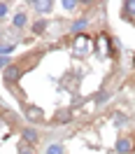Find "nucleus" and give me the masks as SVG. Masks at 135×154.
<instances>
[{
	"label": "nucleus",
	"instance_id": "f257e3e1",
	"mask_svg": "<svg viewBox=\"0 0 135 154\" xmlns=\"http://www.w3.org/2000/svg\"><path fill=\"white\" fill-rule=\"evenodd\" d=\"M19 77H21V70H19V66H14V63L2 70V79H5V84H16Z\"/></svg>",
	"mask_w": 135,
	"mask_h": 154
},
{
	"label": "nucleus",
	"instance_id": "f03ea898",
	"mask_svg": "<svg viewBox=\"0 0 135 154\" xmlns=\"http://www.w3.org/2000/svg\"><path fill=\"white\" fill-rule=\"evenodd\" d=\"M26 119L33 122V124H40V122H44V112H42V107H35V105H26Z\"/></svg>",
	"mask_w": 135,
	"mask_h": 154
},
{
	"label": "nucleus",
	"instance_id": "7ed1b4c3",
	"mask_svg": "<svg viewBox=\"0 0 135 154\" xmlns=\"http://www.w3.org/2000/svg\"><path fill=\"white\" fill-rule=\"evenodd\" d=\"M114 149L119 154H130V152H133V140H130V138H116Z\"/></svg>",
	"mask_w": 135,
	"mask_h": 154
},
{
	"label": "nucleus",
	"instance_id": "20e7f679",
	"mask_svg": "<svg viewBox=\"0 0 135 154\" xmlns=\"http://www.w3.org/2000/svg\"><path fill=\"white\" fill-rule=\"evenodd\" d=\"M33 7H35L38 12H42V14H49V12L54 10V2H51V0H35Z\"/></svg>",
	"mask_w": 135,
	"mask_h": 154
},
{
	"label": "nucleus",
	"instance_id": "39448f33",
	"mask_svg": "<svg viewBox=\"0 0 135 154\" xmlns=\"http://www.w3.org/2000/svg\"><path fill=\"white\" fill-rule=\"evenodd\" d=\"M21 138H23V143L33 145V143H38V131L28 126V128H23V131H21Z\"/></svg>",
	"mask_w": 135,
	"mask_h": 154
},
{
	"label": "nucleus",
	"instance_id": "423d86ee",
	"mask_svg": "<svg viewBox=\"0 0 135 154\" xmlns=\"http://www.w3.org/2000/svg\"><path fill=\"white\" fill-rule=\"evenodd\" d=\"M72 119V112L70 110H58L56 112V124H68Z\"/></svg>",
	"mask_w": 135,
	"mask_h": 154
},
{
	"label": "nucleus",
	"instance_id": "0eeeda50",
	"mask_svg": "<svg viewBox=\"0 0 135 154\" xmlns=\"http://www.w3.org/2000/svg\"><path fill=\"white\" fill-rule=\"evenodd\" d=\"M86 45H88V40L84 38V35H79V38L75 40V51H79V54H84V51H86Z\"/></svg>",
	"mask_w": 135,
	"mask_h": 154
},
{
	"label": "nucleus",
	"instance_id": "6e6552de",
	"mask_svg": "<svg viewBox=\"0 0 135 154\" xmlns=\"http://www.w3.org/2000/svg\"><path fill=\"white\" fill-rule=\"evenodd\" d=\"M86 26H88L86 19H77L72 26H70V30H72V33H84V28H86Z\"/></svg>",
	"mask_w": 135,
	"mask_h": 154
},
{
	"label": "nucleus",
	"instance_id": "1a4fd4ad",
	"mask_svg": "<svg viewBox=\"0 0 135 154\" xmlns=\"http://www.w3.org/2000/svg\"><path fill=\"white\" fill-rule=\"evenodd\" d=\"M124 12H126V17H135V0H126Z\"/></svg>",
	"mask_w": 135,
	"mask_h": 154
},
{
	"label": "nucleus",
	"instance_id": "9d476101",
	"mask_svg": "<svg viewBox=\"0 0 135 154\" xmlns=\"http://www.w3.org/2000/svg\"><path fill=\"white\" fill-rule=\"evenodd\" d=\"M47 26H49V23H47V21H42V19L35 21V23H33V33H38V35H40V33H44V30H47Z\"/></svg>",
	"mask_w": 135,
	"mask_h": 154
},
{
	"label": "nucleus",
	"instance_id": "9b49d317",
	"mask_svg": "<svg viewBox=\"0 0 135 154\" xmlns=\"http://www.w3.org/2000/svg\"><path fill=\"white\" fill-rule=\"evenodd\" d=\"M112 119H114V124H116V126H124L126 122H128V117H126L124 112H114V115H112Z\"/></svg>",
	"mask_w": 135,
	"mask_h": 154
},
{
	"label": "nucleus",
	"instance_id": "f8f14e48",
	"mask_svg": "<svg viewBox=\"0 0 135 154\" xmlns=\"http://www.w3.org/2000/svg\"><path fill=\"white\" fill-rule=\"evenodd\" d=\"M26 14H23V12H19V14H16V17H14V26H16V28H23V26H26Z\"/></svg>",
	"mask_w": 135,
	"mask_h": 154
},
{
	"label": "nucleus",
	"instance_id": "ddd939ff",
	"mask_svg": "<svg viewBox=\"0 0 135 154\" xmlns=\"http://www.w3.org/2000/svg\"><path fill=\"white\" fill-rule=\"evenodd\" d=\"M47 154H65V149L61 145H49L47 147Z\"/></svg>",
	"mask_w": 135,
	"mask_h": 154
},
{
	"label": "nucleus",
	"instance_id": "4468645a",
	"mask_svg": "<svg viewBox=\"0 0 135 154\" xmlns=\"http://www.w3.org/2000/svg\"><path fill=\"white\" fill-rule=\"evenodd\" d=\"M19 154H35V149H33L28 143H21L19 145Z\"/></svg>",
	"mask_w": 135,
	"mask_h": 154
},
{
	"label": "nucleus",
	"instance_id": "2eb2a0df",
	"mask_svg": "<svg viewBox=\"0 0 135 154\" xmlns=\"http://www.w3.org/2000/svg\"><path fill=\"white\" fill-rule=\"evenodd\" d=\"M61 5H63L65 10H75V7H77V2H75V0H63Z\"/></svg>",
	"mask_w": 135,
	"mask_h": 154
},
{
	"label": "nucleus",
	"instance_id": "dca6fc26",
	"mask_svg": "<svg viewBox=\"0 0 135 154\" xmlns=\"http://www.w3.org/2000/svg\"><path fill=\"white\" fill-rule=\"evenodd\" d=\"M7 12H10V5H7V2H0V19H2Z\"/></svg>",
	"mask_w": 135,
	"mask_h": 154
},
{
	"label": "nucleus",
	"instance_id": "f3484780",
	"mask_svg": "<svg viewBox=\"0 0 135 154\" xmlns=\"http://www.w3.org/2000/svg\"><path fill=\"white\" fill-rule=\"evenodd\" d=\"M7 66H12V61H10V58H7V56H5V58L0 56V70H5V68H7Z\"/></svg>",
	"mask_w": 135,
	"mask_h": 154
},
{
	"label": "nucleus",
	"instance_id": "a211bd4d",
	"mask_svg": "<svg viewBox=\"0 0 135 154\" xmlns=\"http://www.w3.org/2000/svg\"><path fill=\"white\" fill-rule=\"evenodd\" d=\"M12 49H14V45H2V47H0V56H2V54H10Z\"/></svg>",
	"mask_w": 135,
	"mask_h": 154
},
{
	"label": "nucleus",
	"instance_id": "6ab92c4d",
	"mask_svg": "<svg viewBox=\"0 0 135 154\" xmlns=\"http://www.w3.org/2000/svg\"><path fill=\"white\" fill-rule=\"evenodd\" d=\"M105 98H107V94H100V96H96V103H105Z\"/></svg>",
	"mask_w": 135,
	"mask_h": 154
}]
</instances>
